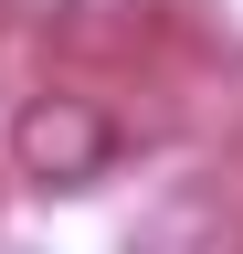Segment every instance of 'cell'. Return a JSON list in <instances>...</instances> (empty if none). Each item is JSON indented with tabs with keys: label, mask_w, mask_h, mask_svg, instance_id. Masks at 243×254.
I'll list each match as a JSON object with an SVG mask.
<instances>
[{
	"label": "cell",
	"mask_w": 243,
	"mask_h": 254,
	"mask_svg": "<svg viewBox=\"0 0 243 254\" xmlns=\"http://www.w3.org/2000/svg\"><path fill=\"white\" fill-rule=\"evenodd\" d=\"M127 254H243V212L222 201V190L180 180V190H159V201L138 212V233H127Z\"/></svg>",
	"instance_id": "cell-2"
},
{
	"label": "cell",
	"mask_w": 243,
	"mask_h": 254,
	"mask_svg": "<svg viewBox=\"0 0 243 254\" xmlns=\"http://www.w3.org/2000/svg\"><path fill=\"white\" fill-rule=\"evenodd\" d=\"M11 170L32 180V190H96V180L116 170V117L96 106V95H74V85L21 95V117H11Z\"/></svg>",
	"instance_id": "cell-1"
}]
</instances>
